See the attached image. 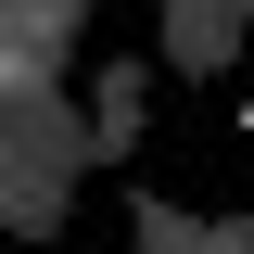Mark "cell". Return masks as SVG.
<instances>
[{"instance_id": "1", "label": "cell", "mask_w": 254, "mask_h": 254, "mask_svg": "<svg viewBox=\"0 0 254 254\" xmlns=\"http://www.w3.org/2000/svg\"><path fill=\"white\" fill-rule=\"evenodd\" d=\"M242 127H254V76H242Z\"/></svg>"}]
</instances>
